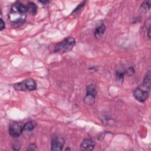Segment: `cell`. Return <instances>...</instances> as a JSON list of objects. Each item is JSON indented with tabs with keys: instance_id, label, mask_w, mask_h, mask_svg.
<instances>
[{
	"instance_id": "6da1fadb",
	"label": "cell",
	"mask_w": 151,
	"mask_h": 151,
	"mask_svg": "<svg viewBox=\"0 0 151 151\" xmlns=\"http://www.w3.org/2000/svg\"><path fill=\"white\" fill-rule=\"evenodd\" d=\"M76 44L75 39L73 37H67L56 45L54 52L63 54L70 51Z\"/></svg>"
},
{
	"instance_id": "7a4b0ae2",
	"label": "cell",
	"mask_w": 151,
	"mask_h": 151,
	"mask_svg": "<svg viewBox=\"0 0 151 151\" xmlns=\"http://www.w3.org/2000/svg\"><path fill=\"white\" fill-rule=\"evenodd\" d=\"M14 88L17 91L28 92L36 89L37 85L35 80L33 79H27L20 83L14 85Z\"/></svg>"
},
{
	"instance_id": "3957f363",
	"label": "cell",
	"mask_w": 151,
	"mask_h": 151,
	"mask_svg": "<svg viewBox=\"0 0 151 151\" xmlns=\"http://www.w3.org/2000/svg\"><path fill=\"white\" fill-rule=\"evenodd\" d=\"M150 89V88H149L142 83V85L134 90L133 96L139 102H145L148 98Z\"/></svg>"
},
{
	"instance_id": "277c9868",
	"label": "cell",
	"mask_w": 151,
	"mask_h": 151,
	"mask_svg": "<svg viewBox=\"0 0 151 151\" xmlns=\"http://www.w3.org/2000/svg\"><path fill=\"white\" fill-rule=\"evenodd\" d=\"M97 90L94 85H90L87 87L86 94L84 98V102L88 105H92L95 102Z\"/></svg>"
},
{
	"instance_id": "5b68a950",
	"label": "cell",
	"mask_w": 151,
	"mask_h": 151,
	"mask_svg": "<svg viewBox=\"0 0 151 151\" xmlns=\"http://www.w3.org/2000/svg\"><path fill=\"white\" fill-rule=\"evenodd\" d=\"M23 131V126L18 123H13L9 126V134L13 137H19Z\"/></svg>"
},
{
	"instance_id": "8992f818",
	"label": "cell",
	"mask_w": 151,
	"mask_h": 151,
	"mask_svg": "<svg viewBox=\"0 0 151 151\" xmlns=\"http://www.w3.org/2000/svg\"><path fill=\"white\" fill-rule=\"evenodd\" d=\"M64 144V140L62 137H54L51 141V149L54 151H60L63 149Z\"/></svg>"
},
{
	"instance_id": "52a82bcc",
	"label": "cell",
	"mask_w": 151,
	"mask_h": 151,
	"mask_svg": "<svg viewBox=\"0 0 151 151\" xmlns=\"http://www.w3.org/2000/svg\"><path fill=\"white\" fill-rule=\"evenodd\" d=\"M11 11L13 13H19L22 16H25L28 12V9L27 6H24L20 2H17L13 4L11 7Z\"/></svg>"
},
{
	"instance_id": "ba28073f",
	"label": "cell",
	"mask_w": 151,
	"mask_h": 151,
	"mask_svg": "<svg viewBox=\"0 0 151 151\" xmlns=\"http://www.w3.org/2000/svg\"><path fill=\"white\" fill-rule=\"evenodd\" d=\"M96 143L90 139H86L80 144V149L82 150H92L95 147Z\"/></svg>"
},
{
	"instance_id": "9c48e42d",
	"label": "cell",
	"mask_w": 151,
	"mask_h": 151,
	"mask_svg": "<svg viewBox=\"0 0 151 151\" xmlns=\"http://www.w3.org/2000/svg\"><path fill=\"white\" fill-rule=\"evenodd\" d=\"M37 126V123L35 121L31 120L27 122L23 125V129L26 131H32Z\"/></svg>"
},
{
	"instance_id": "30bf717a",
	"label": "cell",
	"mask_w": 151,
	"mask_h": 151,
	"mask_svg": "<svg viewBox=\"0 0 151 151\" xmlns=\"http://www.w3.org/2000/svg\"><path fill=\"white\" fill-rule=\"evenodd\" d=\"M105 31H106V26L104 24H102L96 28L95 33H94L95 36L96 38H99L104 34Z\"/></svg>"
},
{
	"instance_id": "8fae6325",
	"label": "cell",
	"mask_w": 151,
	"mask_h": 151,
	"mask_svg": "<svg viewBox=\"0 0 151 151\" xmlns=\"http://www.w3.org/2000/svg\"><path fill=\"white\" fill-rule=\"evenodd\" d=\"M27 7L28 9V11H29L30 13H31L33 15H35L37 13V7L34 3H29Z\"/></svg>"
},
{
	"instance_id": "7c38bea8",
	"label": "cell",
	"mask_w": 151,
	"mask_h": 151,
	"mask_svg": "<svg viewBox=\"0 0 151 151\" xmlns=\"http://www.w3.org/2000/svg\"><path fill=\"white\" fill-rule=\"evenodd\" d=\"M145 85L147 86L149 88H150V72L149 71L146 75L145 76V77L143 80V83Z\"/></svg>"
},
{
	"instance_id": "4fadbf2b",
	"label": "cell",
	"mask_w": 151,
	"mask_h": 151,
	"mask_svg": "<svg viewBox=\"0 0 151 151\" xmlns=\"http://www.w3.org/2000/svg\"><path fill=\"white\" fill-rule=\"evenodd\" d=\"M125 74V71L118 70L116 74V77L118 81L122 82L123 80V78H124Z\"/></svg>"
},
{
	"instance_id": "5bb4252c",
	"label": "cell",
	"mask_w": 151,
	"mask_h": 151,
	"mask_svg": "<svg viewBox=\"0 0 151 151\" xmlns=\"http://www.w3.org/2000/svg\"><path fill=\"white\" fill-rule=\"evenodd\" d=\"M141 7H142L144 10H148L150 9V1H145L141 6Z\"/></svg>"
},
{
	"instance_id": "9a60e30c",
	"label": "cell",
	"mask_w": 151,
	"mask_h": 151,
	"mask_svg": "<svg viewBox=\"0 0 151 151\" xmlns=\"http://www.w3.org/2000/svg\"><path fill=\"white\" fill-rule=\"evenodd\" d=\"M135 72V70L133 67H129L128 68L126 71H125V74L129 75V76H132L133 74Z\"/></svg>"
},
{
	"instance_id": "2e32d148",
	"label": "cell",
	"mask_w": 151,
	"mask_h": 151,
	"mask_svg": "<svg viewBox=\"0 0 151 151\" xmlns=\"http://www.w3.org/2000/svg\"><path fill=\"white\" fill-rule=\"evenodd\" d=\"M13 147L14 150H18L20 149V144L19 142H14L13 145Z\"/></svg>"
},
{
	"instance_id": "e0dca14e",
	"label": "cell",
	"mask_w": 151,
	"mask_h": 151,
	"mask_svg": "<svg viewBox=\"0 0 151 151\" xmlns=\"http://www.w3.org/2000/svg\"><path fill=\"white\" fill-rule=\"evenodd\" d=\"M5 27H6V25H5V23L4 22L3 20L2 19H1V23H0V30H1V31H2L3 29L5 28Z\"/></svg>"
},
{
	"instance_id": "ac0fdd59",
	"label": "cell",
	"mask_w": 151,
	"mask_h": 151,
	"mask_svg": "<svg viewBox=\"0 0 151 151\" xmlns=\"http://www.w3.org/2000/svg\"><path fill=\"white\" fill-rule=\"evenodd\" d=\"M150 26L148 28V31H147V35H148V37L149 38H150Z\"/></svg>"
},
{
	"instance_id": "d6986e66",
	"label": "cell",
	"mask_w": 151,
	"mask_h": 151,
	"mask_svg": "<svg viewBox=\"0 0 151 151\" xmlns=\"http://www.w3.org/2000/svg\"><path fill=\"white\" fill-rule=\"evenodd\" d=\"M40 3H41L42 4H46V3H48V1H40Z\"/></svg>"
}]
</instances>
